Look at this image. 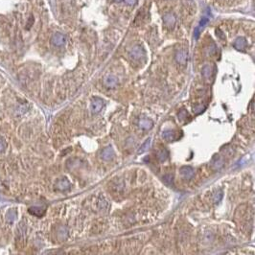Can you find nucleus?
<instances>
[{
	"instance_id": "b1692460",
	"label": "nucleus",
	"mask_w": 255,
	"mask_h": 255,
	"mask_svg": "<svg viewBox=\"0 0 255 255\" xmlns=\"http://www.w3.org/2000/svg\"><path fill=\"white\" fill-rule=\"evenodd\" d=\"M4 147H5V146H4L3 142H2L1 140H0V151H2V150L4 149Z\"/></svg>"
},
{
	"instance_id": "f8f14e48",
	"label": "nucleus",
	"mask_w": 255,
	"mask_h": 255,
	"mask_svg": "<svg viewBox=\"0 0 255 255\" xmlns=\"http://www.w3.org/2000/svg\"><path fill=\"white\" fill-rule=\"evenodd\" d=\"M202 76L205 80H209V79H211L212 77V74H213V67L211 65H209V64H206L202 67Z\"/></svg>"
},
{
	"instance_id": "412c9836",
	"label": "nucleus",
	"mask_w": 255,
	"mask_h": 255,
	"mask_svg": "<svg viewBox=\"0 0 255 255\" xmlns=\"http://www.w3.org/2000/svg\"><path fill=\"white\" fill-rule=\"evenodd\" d=\"M203 110H204V108H202V107H196V108H194V112L196 114H199V113L202 112Z\"/></svg>"
},
{
	"instance_id": "20e7f679",
	"label": "nucleus",
	"mask_w": 255,
	"mask_h": 255,
	"mask_svg": "<svg viewBox=\"0 0 255 255\" xmlns=\"http://www.w3.org/2000/svg\"><path fill=\"white\" fill-rule=\"evenodd\" d=\"M104 84L105 85L110 88H113L117 86L118 84V78L112 74H108L107 76L104 78Z\"/></svg>"
},
{
	"instance_id": "dca6fc26",
	"label": "nucleus",
	"mask_w": 255,
	"mask_h": 255,
	"mask_svg": "<svg viewBox=\"0 0 255 255\" xmlns=\"http://www.w3.org/2000/svg\"><path fill=\"white\" fill-rule=\"evenodd\" d=\"M150 146H151V138H148L145 143L140 147V149L138 150V154H143L145 153L146 151H148V149L150 148Z\"/></svg>"
},
{
	"instance_id": "7ed1b4c3",
	"label": "nucleus",
	"mask_w": 255,
	"mask_h": 255,
	"mask_svg": "<svg viewBox=\"0 0 255 255\" xmlns=\"http://www.w3.org/2000/svg\"><path fill=\"white\" fill-rule=\"evenodd\" d=\"M65 42H66V38L62 33H56L52 37V43L54 44L55 46H58V47L64 46L65 44Z\"/></svg>"
},
{
	"instance_id": "39448f33",
	"label": "nucleus",
	"mask_w": 255,
	"mask_h": 255,
	"mask_svg": "<svg viewBox=\"0 0 255 255\" xmlns=\"http://www.w3.org/2000/svg\"><path fill=\"white\" fill-rule=\"evenodd\" d=\"M176 59L178 64H185L187 59H188V52L184 49L178 50L176 54Z\"/></svg>"
},
{
	"instance_id": "6ab92c4d",
	"label": "nucleus",
	"mask_w": 255,
	"mask_h": 255,
	"mask_svg": "<svg viewBox=\"0 0 255 255\" xmlns=\"http://www.w3.org/2000/svg\"><path fill=\"white\" fill-rule=\"evenodd\" d=\"M208 22V18H203L201 20V22H200V25H199V27H198V29H201V27H204L205 25H206V23Z\"/></svg>"
},
{
	"instance_id": "aec40b11",
	"label": "nucleus",
	"mask_w": 255,
	"mask_h": 255,
	"mask_svg": "<svg viewBox=\"0 0 255 255\" xmlns=\"http://www.w3.org/2000/svg\"><path fill=\"white\" fill-rule=\"evenodd\" d=\"M222 192H220L219 194H216V196H215V202L216 203L220 202L221 200H222Z\"/></svg>"
},
{
	"instance_id": "1a4fd4ad",
	"label": "nucleus",
	"mask_w": 255,
	"mask_h": 255,
	"mask_svg": "<svg viewBox=\"0 0 255 255\" xmlns=\"http://www.w3.org/2000/svg\"><path fill=\"white\" fill-rule=\"evenodd\" d=\"M247 39L245 38L240 37V38H236V40L234 41V47H235V49H237L239 51H243L247 47Z\"/></svg>"
},
{
	"instance_id": "5701e85b",
	"label": "nucleus",
	"mask_w": 255,
	"mask_h": 255,
	"mask_svg": "<svg viewBox=\"0 0 255 255\" xmlns=\"http://www.w3.org/2000/svg\"><path fill=\"white\" fill-rule=\"evenodd\" d=\"M124 1H125V3H126L127 5H129V6H132L134 3H135L136 0H124Z\"/></svg>"
},
{
	"instance_id": "4be33fe9",
	"label": "nucleus",
	"mask_w": 255,
	"mask_h": 255,
	"mask_svg": "<svg viewBox=\"0 0 255 255\" xmlns=\"http://www.w3.org/2000/svg\"><path fill=\"white\" fill-rule=\"evenodd\" d=\"M216 34H217V36H218V37H220L222 39H224V38H226V37H224L223 33L221 31L220 29H217V30H216Z\"/></svg>"
},
{
	"instance_id": "f257e3e1",
	"label": "nucleus",
	"mask_w": 255,
	"mask_h": 255,
	"mask_svg": "<svg viewBox=\"0 0 255 255\" xmlns=\"http://www.w3.org/2000/svg\"><path fill=\"white\" fill-rule=\"evenodd\" d=\"M105 106V102L102 98L95 96L91 99L90 102V110L93 113H98L102 110V109Z\"/></svg>"
},
{
	"instance_id": "ddd939ff",
	"label": "nucleus",
	"mask_w": 255,
	"mask_h": 255,
	"mask_svg": "<svg viewBox=\"0 0 255 255\" xmlns=\"http://www.w3.org/2000/svg\"><path fill=\"white\" fill-rule=\"evenodd\" d=\"M163 20H164L165 25L168 26V27H173L175 25V23H176V18L171 13L165 14L164 18H163Z\"/></svg>"
},
{
	"instance_id": "f3484780",
	"label": "nucleus",
	"mask_w": 255,
	"mask_h": 255,
	"mask_svg": "<svg viewBox=\"0 0 255 255\" xmlns=\"http://www.w3.org/2000/svg\"><path fill=\"white\" fill-rule=\"evenodd\" d=\"M173 178H174L173 175H166L163 176V181L168 185H173Z\"/></svg>"
},
{
	"instance_id": "6e6552de",
	"label": "nucleus",
	"mask_w": 255,
	"mask_h": 255,
	"mask_svg": "<svg viewBox=\"0 0 255 255\" xmlns=\"http://www.w3.org/2000/svg\"><path fill=\"white\" fill-rule=\"evenodd\" d=\"M181 174L182 175V176L186 179H191L193 178L194 175H195V171L191 166H183L181 168Z\"/></svg>"
},
{
	"instance_id": "4468645a",
	"label": "nucleus",
	"mask_w": 255,
	"mask_h": 255,
	"mask_svg": "<svg viewBox=\"0 0 255 255\" xmlns=\"http://www.w3.org/2000/svg\"><path fill=\"white\" fill-rule=\"evenodd\" d=\"M157 156L159 158L160 161H166L169 157V152L167 151L165 148H162L161 150H159V151L157 152Z\"/></svg>"
},
{
	"instance_id": "2eb2a0df",
	"label": "nucleus",
	"mask_w": 255,
	"mask_h": 255,
	"mask_svg": "<svg viewBox=\"0 0 255 255\" xmlns=\"http://www.w3.org/2000/svg\"><path fill=\"white\" fill-rule=\"evenodd\" d=\"M44 210L43 208L41 207H31V208H29V212L35 215V216H38V217H41L43 214H44Z\"/></svg>"
},
{
	"instance_id": "f03ea898",
	"label": "nucleus",
	"mask_w": 255,
	"mask_h": 255,
	"mask_svg": "<svg viewBox=\"0 0 255 255\" xmlns=\"http://www.w3.org/2000/svg\"><path fill=\"white\" fill-rule=\"evenodd\" d=\"M115 156V152L114 150L111 146H108L105 148L102 153H101V157L102 159L106 160V161H110V160H112Z\"/></svg>"
},
{
	"instance_id": "393cba45",
	"label": "nucleus",
	"mask_w": 255,
	"mask_h": 255,
	"mask_svg": "<svg viewBox=\"0 0 255 255\" xmlns=\"http://www.w3.org/2000/svg\"><path fill=\"white\" fill-rule=\"evenodd\" d=\"M115 1L119 3V2H121V1H123V0H115Z\"/></svg>"
},
{
	"instance_id": "9d476101",
	"label": "nucleus",
	"mask_w": 255,
	"mask_h": 255,
	"mask_svg": "<svg viewBox=\"0 0 255 255\" xmlns=\"http://www.w3.org/2000/svg\"><path fill=\"white\" fill-rule=\"evenodd\" d=\"M56 188L58 190H61V191H65V190H68L70 188V182L67 181L66 178H62V179H59L56 183Z\"/></svg>"
},
{
	"instance_id": "9b49d317",
	"label": "nucleus",
	"mask_w": 255,
	"mask_h": 255,
	"mask_svg": "<svg viewBox=\"0 0 255 255\" xmlns=\"http://www.w3.org/2000/svg\"><path fill=\"white\" fill-rule=\"evenodd\" d=\"M139 126L144 130H151L154 127V122L150 118H141L139 121Z\"/></svg>"
},
{
	"instance_id": "a211bd4d",
	"label": "nucleus",
	"mask_w": 255,
	"mask_h": 255,
	"mask_svg": "<svg viewBox=\"0 0 255 255\" xmlns=\"http://www.w3.org/2000/svg\"><path fill=\"white\" fill-rule=\"evenodd\" d=\"M177 116H178V119H181V120H184V119H186V118H187V116H188V112H187L185 110H181V111L178 112Z\"/></svg>"
},
{
	"instance_id": "423d86ee",
	"label": "nucleus",
	"mask_w": 255,
	"mask_h": 255,
	"mask_svg": "<svg viewBox=\"0 0 255 255\" xmlns=\"http://www.w3.org/2000/svg\"><path fill=\"white\" fill-rule=\"evenodd\" d=\"M162 137H163V139H165L168 142L175 141L176 139H177L176 131L174 130H165L162 132Z\"/></svg>"
},
{
	"instance_id": "0eeeda50",
	"label": "nucleus",
	"mask_w": 255,
	"mask_h": 255,
	"mask_svg": "<svg viewBox=\"0 0 255 255\" xmlns=\"http://www.w3.org/2000/svg\"><path fill=\"white\" fill-rule=\"evenodd\" d=\"M145 55V52L143 50V48L139 45L135 46V47H133L130 52V56L133 59H141L143 56Z\"/></svg>"
}]
</instances>
